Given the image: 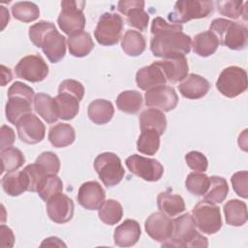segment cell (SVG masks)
Instances as JSON below:
<instances>
[{"label":"cell","instance_id":"obj_1","mask_svg":"<svg viewBox=\"0 0 248 248\" xmlns=\"http://www.w3.org/2000/svg\"><path fill=\"white\" fill-rule=\"evenodd\" d=\"M182 25L169 23L157 16L151 23L150 49L154 56L163 59L190 52L192 39L182 32Z\"/></svg>","mask_w":248,"mask_h":248},{"label":"cell","instance_id":"obj_2","mask_svg":"<svg viewBox=\"0 0 248 248\" xmlns=\"http://www.w3.org/2000/svg\"><path fill=\"white\" fill-rule=\"evenodd\" d=\"M30 41L37 47H41L51 63L62 60L66 54V38L60 34L50 21L41 20L28 29Z\"/></svg>","mask_w":248,"mask_h":248},{"label":"cell","instance_id":"obj_3","mask_svg":"<svg viewBox=\"0 0 248 248\" xmlns=\"http://www.w3.org/2000/svg\"><path fill=\"white\" fill-rule=\"evenodd\" d=\"M190 213L182 214L172 220V232L169 240L162 243L167 247H207V238L197 229Z\"/></svg>","mask_w":248,"mask_h":248},{"label":"cell","instance_id":"obj_4","mask_svg":"<svg viewBox=\"0 0 248 248\" xmlns=\"http://www.w3.org/2000/svg\"><path fill=\"white\" fill-rule=\"evenodd\" d=\"M34 97L32 87L21 81L14 82L8 89V102L5 108L7 120L16 125L22 116L32 112L31 105Z\"/></svg>","mask_w":248,"mask_h":248},{"label":"cell","instance_id":"obj_5","mask_svg":"<svg viewBox=\"0 0 248 248\" xmlns=\"http://www.w3.org/2000/svg\"><path fill=\"white\" fill-rule=\"evenodd\" d=\"M210 31L213 32L219 43L230 49H244L248 43V29L239 22L218 17L211 21Z\"/></svg>","mask_w":248,"mask_h":248},{"label":"cell","instance_id":"obj_6","mask_svg":"<svg viewBox=\"0 0 248 248\" xmlns=\"http://www.w3.org/2000/svg\"><path fill=\"white\" fill-rule=\"evenodd\" d=\"M84 1L64 0L61 2V12L57 17L59 28L68 36L83 31L86 23L83 9Z\"/></svg>","mask_w":248,"mask_h":248},{"label":"cell","instance_id":"obj_7","mask_svg":"<svg viewBox=\"0 0 248 248\" xmlns=\"http://www.w3.org/2000/svg\"><path fill=\"white\" fill-rule=\"evenodd\" d=\"M213 11V2L206 0H180L175 2L168 18L171 23L181 24L192 19L204 18Z\"/></svg>","mask_w":248,"mask_h":248},{"label":"cell","instance_id":"obj_8","mask_svg":"<svg viewBox=\"0 0 248 248\" xmlns=\"http://www.w3.org/2000/svg\"><path fill=\"white\" fill-rule=\"evenodd\" d=\"M94 169L103 184L107 187L117 185L125 174L120 158L112 152L99 154L94 160Z\"/></svg>","mask_w":248,"mask_h":248},{"label":"cell","instance_id":"obj_9","mask_svg":"<svg viewBox=\"0 0 248 248\" xmlns=\"http://www.w3.org/2000/svg\"><path fill=\"white\" fill-rule=\"evenodd\" d=\"M218 91L228 98H234L247 89L246 71L238 66H229L219 75L216 81Z\"/></svg>","mask_w":248,"mask_h":248},{"label":"cell","instance_id":"obj_10","mask_svg":"<svg viewBox=\"0 0 248 248\" xmlns=\"http://www.w3.org/2000/svg\"><path fill=\"white\" fill-rule=\"evenodd\" d=\"M196 227L203 233L214 234L222 227L220 208L207 201L199 202L192 210Z\"/></svg>","mask_w":248,"mask_h":248},{"label":"cell","instance_id":"obj_11","mask_svg":"<svg viewBox=\"0 0 248 248\" xmlns=\"http://www.w3.org/2000/svg\"><path fill=\"white\" fill-rule=\"evenodd\" d=\"M122 30L123 19L121 16L115 13H105L98 19L94 37L102 46H113L119 42Z\"/></svg>","mask_w":248,"mask_h":248},{"label":"cell","instance_id":"obj_12","mask_svg":"<svg viewBox=\"0 0 248 248\" xmlns=\"http://www.w3.org/2000/svg\"><path fill=\"white\" fill-rule=\"evenodd\" d=\"M125 164L132 173L145 181H158L164 173V167L159 161L138 154L129 156Z\"/></svg>","mask_w":248,"mask_h":248},{"label":"cell","instance_id":"obj_13","mask_svg":"<svg viewBox=\"0 0 248 248\" xmlns=\"http://www.w3.org/2000/svg\"><path fill=\"white\" fill-rule=\"evenodd\" d=\"M16 75L30 82L44 80L48 75V66L44 58L39 54L24 56L15 67Z\"/></svg>","mask_w":248,"mask_h":248},{"label":"cell","instance_id":"obj_14","mask_svg":"<svg viewBox=\"0 0 248 248\" xmlns=\"http://www.w3.org/2000/svg\"><path fill=\"white\" fill-rule=\"evenodd\" d=\"M16 126L20 140L27 144H36L41 142L45 138V124L32 112L22 116L16 122Z\"/></svg>","mask_w":248,"mask_h":248},{"label":"cell","instance_id":"obj_15","mask_svg":"<svg viewBox=\"0 0 248 248\" xmlns=\"http://www.w3.org/2000/svg\"><path fill=\"white\" fill-rule=\"evenodd\" d=\"M145 105L162 111H170L177 106L178 96L175 90L167 85L158 86L146 91Z\"/></svg>","mask_w":248,"mask_h":248},{"label":"cell","instance_id":"obj_16","mask_svg":"<svg viewBox=\"0 0 248 248\" xmlns=\"http://www.w3.org/2000/svg\"><path fill=\"white\" fill-rule=\"evenodd\" d=\"M75 204L72 199L62 192L46 202V213L51 221L57 224L69 222L74 215Z\"/></svg>","mask_w":248,"mask_h":248},{"label":"cell","instance_id":"obj_17","mask_svg":"<svg viewBox=\"0 0 248 248\" xmlns=\"http://www.w3.org/2000/svg\"><path fill=\"white\" fill-rule=\"evenodd\" d=\"M146 233L158 242H166L172 232V220L163 212H153L144 223Z\"/></svg>","mask_w":248,"mask_h":248},{"label":"cell","instance_id":"obj_18","mask_svg":"<svg viewBox=\"0 0 248 248\" xmlns=\"http://www.w3.org/2000/svg\"><path fill=\"white\" fill-rule=\"evenodd\" d=\"M78 202L85 209L97 210L104 203L106 192L97 181H86L78 192Z\"/></svg>","mask_w":248,"mask_h":248},{"label":"cell","instance_id":"obj_19","mask_svg":"<svg viewBox=\"0 0 248 248\" xmlns=\"http://www.w3.org/2000/svg\"><path fill=\"white\" fill-rule=\"evenodd\" d=\"M136 82L141 90L147 91L158 86L166 85L168 81L163 70L158 65L157 61H155L148 66L140 68L137 72Z\"/></svg>","mask_w":248,"mask_h":248},{"label":"cell","instance_id":"obj_20","mask_svg":"<svg viewBox=\"0 0 248 248\" xmlns=\"http://www.w3.org/2000/svg\"><path fill=\"white\" fill-rule=\"evenodd\" d=\"M178 89L183 97L197 100L207 94L210 89V84L205 78L197 74H189L181 80Z\"/></svg>","mask_w":248,"mask_h":248},{"label":"cell","instance_id":"obj_21","mask_svg":"<svg viewBox=\"0 0 248 248\" xmlns=\"http://www.w3.org/2000/svg\"><path fill=\"white\" fill-rule=\"evenodd\" d=\"M157 63L163 70L167 81L170 83L181 81L188 75L189 66L185 55L163 59L161 61H157Z\"/></svg>","mask_w":248,"mask_h":248},{"label":"cell","instance_id":"obj_22","mask_svg":"<svg viewBox=\"0 0 248 248\" xmlns=\"http://www.w3.org/2000/svg\"><path fill=\"white\" fill-rule=\"evenodd\" d=\"M141 235L140 224L133 219H127L118 227L113 233L115 245L120 247H129L135 245Z\"/></svg>","mask_w":248,"mask_h":248},{"label":"cell","instance_id":"obj_23","mask_svg":"<svg viewBox=\"0 0 248 248\" xmlns=\"http://www.w3.org/2000/svg\"><path fill=\"white\" fill-rule=\"evenodd\" d=\"M35 111L48 124L54 123L59 118L58 108L54 98L46 93H37L34 97Z\"/></svg>","mask_w":248,"mask_h":248},{"label":"cell","instance_id":"obj_24","mask_svg":"<svg viewBox=\"0 0 248 248\" xmlns=\"http://www.w3.org/2000/svg\"><path fill=\"white\" fill-rule=\"evenodd\" d=\"M5 193L12 197H16L29 190V181L23 170L7 172L1 180Z\"/></svg>","mask_w":248,"mask_h":248},{"label":"cell","instance_id":"obj_25","mask_svg":"<svg viewBox=\"0 0 248 248\" xmlns=\"http://www.w3.org/2000/svg\"><path fill=\"white\" fill-rule=\"evenodd\" d=\"M87 114L94 124L104 125L111 120L114 114V108L108 100L96 99L89 104Z\"/></svg>","mask_w":248,"mask_h":248},{"label":"cell","instance_id":"obj_26","mask_svg":"<svg viewBox=\"0 0 248 248\" xmlns=\"http://www.w3.org/2000/svg\"><path fill=\"white\" fill-rule=\"evenodd\" d=\"M219 45L220 43L217 36L208 30L197 34L194 37L191 46L193 47L194 52L199 56L207 57L217 50Z\"/></svg>","mask_w":248,"mask_h":248},{"label":"cell","instance_id":"obj_27","mask_svg":"<svg viewBox=\"0 0 248 248\" xmlns=\"http://www.w3.org/2000/svg\"><path fill=\"white\" fill-rule=\"evenodd\" d=\"M224 214L228 225L233 227L243 226L248 218L247 205L240 200H230L224 205Z\"/></svg>","mask_w":248,"mask_h":248},{"label":"cell","instance_id":"obj_28","mask_svg":"<svg viewBox=\"0 0 248 248\" xmlns=\"http://www.w3.org/2000/svg\"><path fill=\"white\" fill-rule=\"evenodd\" d=\"M159 210L169 217H174L185 210V202L181 196L167 191L161 192L157 197Z\"/></svg>","mask_w":248,"mask_h":248},{"label":"cell","instance_id":"obj_29","mask_svg":"<svg viewBox=\"0 0 248 248\" xmlns=\"http://www.w3.org/2000/svg\"><path fill=\"white\" fill-rule=\"evenodd\" d=\"M67 44L70 54L75 57H84L88 55L94 47L91 35L85 31L69 36L67 39Z\"/></svg>","mask_w":248,"mask_h":248},{"label":"cell","instance_id":"obj_30","mask_svg":"<svg viewBox=\"0 0 248 248\" xmlns=\"http://www.w3.org/2000/svg\"><path fill=\"white\" fill-rule=\"evenodd\" d=\"M76 140L74 128L67 123H57L49 129L48 140L52 146L60 148L72 144Z\"/></svg>","mask_w":248,"mask_h":248},{"label":"cell","instance_id":"obj_31","mask_svg":"<svg viewBox=\"0 0 248 248\" xmlns=\"http://www.w3.org/2000/svg\"><path fill=\"white\" fill-rule=\"evenodd\" d=\"M140 130L154 129L161 136L164 134L167 128V119L164 112L160 109L151 108L141 111L140 115Z\"/></svg>","mask_w":248,"mask_h":248},{"label":"cell","instance_id":"obj_32","mask_svg":"<svg viewBox=\"0 0 248 248\" xmlns=\"http://www.w3.org/2000/svg\"><path fill=\"white\" fill-rule=\"evenodd\" d=\"M59 118L63 120H71L77 116L79 110V100L68 93H58L54 98Z\"/></svg>","mask_w":248,"mask_h":248},{"label":"cell","instance_id":"obj_33","mask_svg":"<svg viewBox=\"0 0 248 248\" xmlns=\"http://www.w3.org/2000/svg\"><path fill=\"white\" fill-rule=\"evenodd\" d=\"M146 46L144 37L136 30H127L121 40V47L129 56L140 55Z\"/></svg>","mask_w":248,"mask_h":248},{"label":"cell","instance_id":"obj_34","mask_svg":"<svg viewBox=\"0 0 248 248\" xmlns=\"http://www.w3.org/2000/svg\"><path fill=\"white\" fill-rule=\"evenodd\" d=\"M142 96L137 90H126L116 98L117 108L125 113H137L142 106Z\"/></svg>","mask_w":248,"mask_h":248},{"label":"cell","instance_id":"obj_35","mask_svg":"<svg viewBox=\"0 0 248 248\" xmlns=\"http://www.w3.org/2000/svg\"><path fill=\"white\" fill-rule=\"evenodd\" d=\"M100 220L109 226L117 224L123 216V208L120 202L113 199H108L104 202L98 209Z\"/></svg>","mask_w":248,"mask_h":248},{"label":"cell","instance_id":"obj_36","mask_svg":"<svg viewBox=\"0 0 248 248\" xmlns=\"http://www.w3.org/2000/svg\"><path fill=\"white\" fill-rule=\"evenodd\" d=\"M210 183L206 193L203 195V200L212 203H221L227 198L229 193V186L221 176H210Z\"/></svg>","mask_w":248,"mask_h":248},{"label":"cell","instance_id":"obj_37","mask_svg":"<svg viewBox=\"0 0 248 248\" xmlns=\"http://www.w3.org/2000/svg\"><path fill=\"white\" fill-rule=\"evenodd\" d=\"M161 135L154 129H144L137 140V149L145 155H154L160 147Z\"/></svg>","mask_w":248,"mask_h":248},{"label":"cell","instance_id":"obj_38","mask_svg":"<svg viewBox=\"0 0 248 248\" xmlns=\"http://www.w3.org/2000/svg\"><path fill=\"white\" fill-rule=\"evenodd\" d=\"M0 156L2 162V173L16 171L25 163L23 153L18 148L14 146L1 150Z\"/></svg>","mask_w":248,"mask_h":248},{"label":"cell","instance_id":"obj_39","mask_svg":"<svg viewBox=\"0 0 248 248\" xmlns=\"http://www.w3.org/2000/svg\"><path fill=\"white\" fill-rule=\"evenodd\" d=\"M63 191V182L56 174H48L45 176L39 183L36 192L39 197L47 202L51 197Z\"/></svg>","mask_w":248,"mask_h":248},{"label":"cell","instance_id":"obj_40","mask_svg":"<svg viewBox=\"0 0 248 248\" xmlns=\"http://www.w3.org/2000/svg\"><path fill=\"white\" fill-rule=\"evenodd\" d=\"M11 10L13 16L16 19L26 23L34 21L40 16L39 7L35 3L29 1L16 2L12 6Z\"/></svg>","mask_w":248,"mask_h":248},{"label":"cell","instance_id":"obj_41","mask_svg":"<svg viewBox=\"0 0 248 248\" xmlns=\"http://www.w3.org/2000/svg\"><path fill=\"white\" fill-rule=\"evenodd\" d=\"M209 183L210 179L205 173L195 171L188 174L185 186L188 192L192 195L203 196L209 187Z\"/></svg>","mask_w":248,"mask_h":248},{"label":"cell","instance_id":"obj_42","mask_svg":"<svg viewBox=\"0 0 248 248\" xmlns=\"http://www.w3.org/2000/svg\"><path fill=\"white\" fill-rule=\"evenodd\" d=\"M216 4L219 13L227 17L237 19L242 15L246 16V7L241 0H221Z\"/></svg>","mask_w":248,"mask_h":248},{"label":"cell","instance_id":"obj_43","mask_svg":"<svg viewBox=\"0 0 248 248\" xmlns=\"http://www.w3.org/2000/svg\"><path fill=\"white\" fill-rule=\"evenodd\" d=\"M143 8L144 6H138L126 14L128 24L140 31H144L149 21V16Z\"/></svg>","mask_w":248,"mask_h":248},{"label":"cell","instance_id":"obj_44","mask_svg":"<svg viewBox=\"0 0 248 248\" xmlns=\"http://www.w3.org/2000/svg\"><path fill=\"white\" fill-rule=\"evenodd\" d=\"M46 174H57L60 170V160L58 156L51 151L41 153L35 161Z\"/></svg>","mask_w":248,"mask_h":248},{"label":"cell","instance_id":"obj_45","mask_svg":"<svg viewBox=\"0 0 248 248\" xmlns=\"http://www.w3.org/2000/svg\"><path fill=\"white\" fill-rule=\"evenodd\" d=\"M22 170L25 172L29 181V190H28L29 192H36L37 187L41 182V180L45 176L48 175L44 171V170L36 162L30 165H27Z\"/></svg>","mask_w":248,"mask_h":248},{"label":"cell","instance_id":"obj_46","mask_svg":"<svg viewBox=\"0 0 248 248\" xmlns=\"http://www.w3.org/2000/svg\"><path fill=\"white\" fill-rule=\"evenodd\" d=\"M185 161L187 166L195 171L204 172L208 167V161L206 157L202 152L196 150L188 152L185 155Z\"/></svg>","mask_w":248,"mask_h":248},{"label":"cell","instance_id":"obj_47","mask_svg":"<svg viewBox=\"0 0 248 248\" xmlns=\"http://www.w3.org/2000/svg\"><path fill=\"white\" fill-rule=\"evenodd\" d=\"M247 179L248 172L247 170H240L232 174L231 177V182L232 188L236 195L243 199H247L248 197V189H247Z\"/></svg>","mask_w":248,"mask_h":248},{"label":"cell","instance_id":"obj_48","mask_svg":"<svg viewBox=\"0 0 248 248\" xmlns=\"http://www.w3.org/2000/svg\"><path fill=\"white\" fill-rule=\"evenodd\" d=\"M58 93H68L70 95L77 97L79 101H81L84 95V87L78 80L65 79L59 84Z\"/></svg>","mask_w":248,"mask_h":248},{"label":"cell","instance_id":"obj_49","mask_svg":"<svg viewBox=\"0 0 248 248\" xmlns=\"http://www.w3.org/2000/svg\"><path fill=\"white\" fill-rule=\"evenodd\" d=\"M0 136H1V141H0V148L1 150L11 147L13 143L15 142V132L14 130L7 126V125H2L1 130H0Z\"/></svg>","mask_w":248,"mask_h":248},{"label":"cell","instance_id":"obj_50","mask_svg":"<svg viewBox=\"0 0 248 248\" xmlns=\"http://www.w3.org/2000/svg\"><path fill=\"white\" fill-rule=\"evenodd\" d=\"M0 239L1 247H13L15 243V235L13 231L6 225H1L0 227Z\"/></svg>","mask_w":248,"mask_h":248},{"label":"cell","instance_id":"obj_51","mask_svg":"<svg viewBox=\"0 0 248 248\" xmlns=\"http://www.w3.org/2000/svg\"><path fill=\"white\" fill-rule=\"evenodd\" d=\"M144 1L142 0H121L117 3V10L122 15H125L135 7L144 6Z\"/></svg>","mask_w":248,"mask_h":248},{"label":"cell","instance_id":"obj_52","mask_svg":"<svg viewBox=\"0 0 248 248\" xmlns=\"http://www.w3.org/2000/svg\"><path fill=\"white\" fill-rule=\"evenodd\" d=\"M1 77H2V81H1L2 86H5L13 78L11 70L9 68H7L5 65H1Z\"/></svg>","mask_w":248,"mask_h":248},{"label":"cell","instance_id":"obj_53","mask_svg":"<svg viewBox=\"0 0 248 248\" xmlns=\"http://www.w3.org/2000/svg\"><path fill=\"white\" fill-rule=\"evenodd\" d=\"M0 8H1V30H3L10 20V16H9V12L5 7L1 6Z\"/></svg>","mask_w":248,"mask_h":248}]
</instances>
